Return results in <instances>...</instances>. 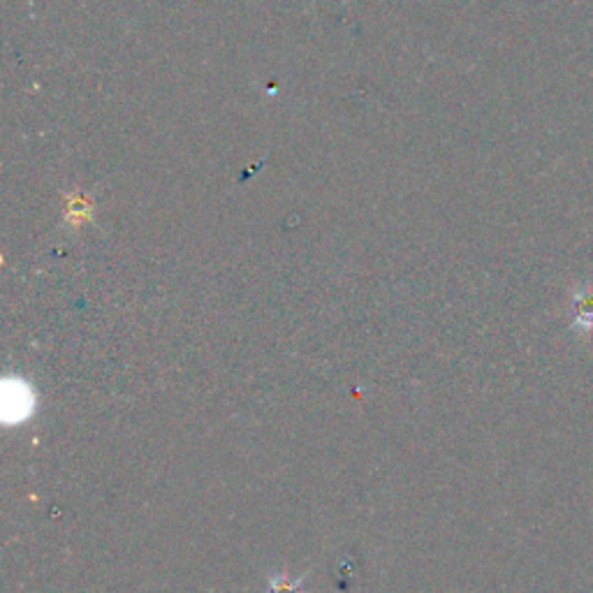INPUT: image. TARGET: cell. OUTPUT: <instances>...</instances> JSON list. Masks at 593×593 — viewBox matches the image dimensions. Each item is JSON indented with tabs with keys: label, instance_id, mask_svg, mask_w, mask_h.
<instances>
[{
	"label": "cell",
	"instance_id": "1",
	"mask_svg": "<svg viewBox=\"0 0 593 593\" xmlns=\"http://www.w3.org/2000/svg\"><path fill=\"white\" fill-rule=\"evenodd\" d=\"M32 401L31 390L28 385L19 383H5V399H3V412H5L7 422H22L32 412Z\"/></svg>",
	"mask_w": 593,
	"mask_h": 593
},
{
	"label": "cell",
	"instance_id": "2",
	"mask_svg": "<svg viewBox=\"0 0 593 593\" xmlns=\"http://www.w3.org/2000/svg\"><path fill=\"white\" fill-rule=\"evenodd\" d=\"M272 593H301V587L297 582H290L285 578H278L272 582Z\"/></svg>",
	"mask_w": 593,
	"mask_h": 593
}]
</instances>
